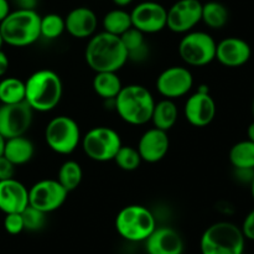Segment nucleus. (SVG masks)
I'll list each match as a JSON object with an SVG mask.
<instances>
[{"label": "nucleus", "mask_w": 254, "mask_h": 254, "mask_svg": "<svg viewBox=\"0 0 254 254\" xmlns=\"http://www.w3.org/2000/svg\"><path fill=\"white\" fill-rule=\"evenodd\" d=\"M84 57L94 72H118L128 62V54L121 37L106 31L89 37Z\"/></svg>", "instance_id": "nucleus-1"}, {"label": "nucleus", "mask_w": 254, "mask_h": 254, "mask_svg": "<svg viewBox=\"0 0 254 254\" xmlns=\"http://www.w3.org/2000/svg\"><path fill=\"white\" fill-rule=\"evenodd\" d=\"M64 84L52 69H39L25 81V102L34 112H50L61 102Z\"/></svg>", "instance_id": "nucleus-2"}, {"label": "nucleus", "mask_w": 254, "mask_h": 254, "mask_svg": "<svg viewBox=\"0 0 254 254\" xmlns=\"http://www.w3.org/2000/svg\"><path fill=\"white\" fill-rule=\"evenodd\" d=\"M155 99L146 87L141 84L123 86L114 98V108L122 121L130 126H143L150 122Z\"/></svg>", "instance_id": "nucleus-3"}, {"label": "nucleus", "mask_w": 254, "mask_h": 254, "mask_svg": "<svg viewBox=\"0 0 254 254\" xmlns=\"http://www.w3.org/2000/svg\"><path fill=\"white\" fill-rule=\"evenodd\" d=\"M41 16L36 10L15 9L0 22V34L4 44L14 47H26L41 37Z\"/></svg>", "instance_id": "nucleus-4"}, {"label": "nucleus", "mask_w": 254, "mask_h": 254, "mask_svg": "<svg viewBox=\"0 0 254 254\" xmlns=\"http://www.w3.org/2000/svg\"><path fill=\"white\" fill-rule=\"evenodd\" d=\"M246 238L237 225L221 221L208 226L200 240L201 254H243Z\"/></svg>", "instance_id": "nucleus-5"}, {"label": "nucleus", "mask_w": 254, "mask_h": 254, "mask_svg": "<svg viewBox=\"0 0 254 254\" xmlns=\"http://www.w3.org/2000/svg\"><path fill=\"white\" fill-rule=\"evenodd\" d=\"M155 228V216L145 206H126L116 217L117 232L129 242H144Z\"/></svg>", "instance_id": "nucleus-6"}, {"label": "nucleus", "mask_w": 254, "mask_h": 254, "mask_svg": "<svg viewBox=\"0 0 254 254\" xmlns=\"http://www.w3.org/2000/svg\"><path fill=\"white\" fill-rule=\"evenodd\" d=\"M81 130L78 123L67 116L55 117L45 129V140L52 151L61 155H68L81 143Z\"/></svg>", "instance_id": "nucleus-7"}, {"label": "nucleus", "mask_w": 254, "mask_h": 254, "mask_svg": "<svg viewBox=\"0 0 254 254\" xmlns=\"http://www.w3.org/2000/svg\"><path fill=\"white\" fill-rule=\"evenodd\" d=\"M82 149L89 159L98 163L113 160L121 149V135L109 127H96L87 131L81 139Z\"/></svg>", "instance_id": "nucleus-8"}, {"label": "nucleus", "mask_w": 254, "mask_h": 254, "mask_svg": "<svg viewBox=\"0 0 254 254\" xmlns=\"http://www.w3.org/2000/svg\"><path fill=\"white\" fill-rule=\"evenodd\" d=\"M217 42L207 32L189 31L180 40L179 55L189 66L202 67L216 60Z\"/></svg>", "instance_id": "nucleus-9"}, {"label": "nucleus", "mask_w": 254, "mask_h": 254, "mask_svg": "<svg viewBox=\"0 0 254 254\" xmlns=\"http://www.w3.org/2000/svg\"><path fill=\"white\" fill-rule=\"evenodd\" d=\"M67 195L68 192L57 179H45L29 189V205L45 213L54 212L64 205Z\"/></svg>", "instance_id": "nucleus-10"}, {"label": "nucleus", "mask_w": 254, "mask_h": 254, "mask_svg": "<svg viewBox=\"0 0 254 254\" xmlns=\"http://www.w3.org/2000/svg\"><path fill=\"white\" fill-rule=\"evenodd\" d=\"M34 111L26 102L0 106V134L5 139L25 135L31 127Z\"/></svg>", "instance_id": "nucleus-11"}, {"label": "nucleus", "mask_w": 254, "mask_h": 254, "mask_svg": "<svg viewBox=\"0 0 254 254\" xmlns=\"http://www.w3.org/2000/svg\"><path fill=\"white\" fill-rule=\"evenodd\" d=\"M193 86L191 71L183 66H171L164 69L156 79V89L168 99H178L186 96Z\"/></svg>", "instance_id": "nucleus-12"}, {"label": "nucleus", "mask_w": 254, "mask_h": 254, "mask_svg": "<svg viewBox=\"0 0 254 254\" xmlns=\"http://www.w3.org/2000/svg\"><path fill=\"white\" fill-rule=\"evenodd\" d=\"M133 27L143 34H156L166 27L168 10L155 0H145L130 11Z\"/></svg>", "instance_id": "nucleus-13"}, {"label": "nucleus", "mask_w": 254, "mask_h": 254, "mask_svg": "<svg viewBox=\"0 0 254 254\" xmlns=\"http://www.w3.org/2000/svg\"><path fill=\"white\" fill-rule=\"evenodd\" d=\"M202 2L200 0H178L168 9L166 27L176 34L191 31L201 21Z\"/></svg>", "instance_id": "nucleus-14"}, {"label": "nucleus", "mask_w": 254, "mask_h": 254, "mask_svg": "<svg viewBox=\"0 0 254 254\" xmlns=\"http://www.w3.org/2000/svg\"><path fill=\"white\" fill-rule=\"evenodd\" d=\"M184 113L189 123L197 128H203L212 123L216 117V103L207 86H201L196 93L189 97Z\"/></svg>", "instance_id": "nucleus-15"}, {"label": "nucleus", "mask_w": 254, "mask_h": 254, "mask_svg": "<svg viewBox=\"0 0 254 254\" xmlns=\"http://www.w3.org/2000/svg\"><path fill=\"white\" fill-rule=\"evenodd\" d=\"M170 148L168 131L158 128L148 129L138 141V150L141 160L149 164H155L163 160Z\"/></svg>", "instance_id": "nucleus-16"}, {"label": "nucleus", "mask_w": 254, "mask_h": 254, "mask_svg": "<svg viewBox=\"0 0 254 254\" xmlns=\"http://www.w3.org/2000/svg\"><path fill=\"white\" fill-rule=\"evenodd\" d=\"M146 254H183L185 250L180 233L171 227H158L144 241Z\"/></svg>", "instance_id": "nucleus-17"}, {"label": "nucleus", "mask_w": 254, "mask_h": 254, "mask_svg": "<svg viewBox=\"0 0 254 254\" xmlns=\"http://www.w3.org/2000/svg\"><path fill=\"white\" fill-rule=\"evenodd\" d=\"M252 57V49L241 37H226L216 46V60L226 67H241Z\"/></svg>", "instance_id": "nucleus-18"}, {"label": "nucleus", "mask_w": 254, "mask_h": 254, "mask_svg": "<svg viewBox=\"0 0 254 254\" xmlns=\"http://www.w3.org/2000/svg\"><path fill=\"white\" fill-rule=\"evenodd\" d=\"M29 206V190L16 179L0 181V211L6 213H21Z\"/></svg>", "instance_id": "nucleus-19"}, {"label": "nucleus", "mask_w": 254, "mask_h": 254, "mask_svg": "<svg viewBox=\"0 0 254 254\" xmlns=\"http://www.w3.org/2000/svg\"><path fill=\"white\" fill-rule=\"evenodd\" d=\"M64 26L71 36L76 39H89L96 34L98 17L89 7H74L64 17Z\"/></svg>", "instance_id": "nucleus-20"}, {"label": "nucleus", "mask_w": 254, "mask_h": 254, "mask_svg": "<svg viewBox=\"0 0 254 254\" xmlns=\"http://www.w3.org/2000/svg\"><path fill=\"white\" fill-rule=\"evenodd\" d=\"M34 144L25 135L5 139L4 153H2V155L7 160L11 161L15 166L24 165V164L29 163L34 158Z\"/></svg>", "instance_id": "nucleus-21"}, {"label": "nucleus", "mask_w": 254, "mask_h": 254, "mask_svg": "<svg viewBox=\"0 0 254 254\" xmlns=\"http://www.w3.org/2000/svg\"><path fill=\"white\" fill-rule=\"evenodd\" d=\"M144 35L145 34L135 27H130L128 31L119 36L128 54V61L130 60L133 62H143L148 59L149 47Z\"/></svg>", "instance_id": "nucleus-22"}, {"label": "nucleus", "mask_w": 254, "mask_h": 254, "mask_svg": "<svg viewBox=\"0 0 254 254\" xmlns=\"http://www.w3.org/2000/svg\"><path fill=\"white\" fill-rule=\"evenodd\" d=\"M178 117L179 111L175 102L173 99L164 98L158 103L155 102L150 122H153L155 128L168 131L175 126Z\"/></svg>", "instance_id": "nucleus-23"}, {"label": "nucleus", "mask_w": 254, "mask_h": 254, "mask_svg": "<svg viewBox=\"0 0 254 254\" xmlns=\"http://www.w3.org/2000/svg\"><path fill=\"white\" fill-rule=\"evenodd\" d=\"M92 87L101 98L114 101L123 88V84L117 72H96Z\"/></svg>", "instance_id": "nucleus-24"}, {"label": "nucleus", "mask_w": 254, "mask_h": 254, "mask_svg": "<svg viewBox=\"0 0 254 254\" xmlns=\"http://www.w3.org/2000/svg\"><path fill=\"white\" fill-rule=\"evenodd\" d=\"M102 25H103V31L116 35V36H122L124 32L133 27L130 12L124 10L123 7H117L107 12L104 15Z\"/></svg>", "instance_id": "nucleus-25"}, {"label": "nucleus", "mask_w": 254, "mask_h": 254, "mask_svg": "<svg viewBox=\"0 0 254 254\" xmlns=\"http://www.w3.org/2000/svg\"><path fill=\"white\" fill-rule=\"evenodd\" d=\"M230 12L228 9L220 1H207L202 4L201 21L205 22L210 29H222L228 22Z\"/></svg>", "instance_id": "nucleus-26"}, {"label": "nucleus", "mask_w": 254, "mask_h": 254, "mask_svg": "<svg viewBox=\"0 0 254 254\" xmlns=\"http://www.w3.org/2000/svg\"><path fill=\"white\" fill-rule=\"evenodd\" d=\"M228 158L235 169H254V143L248 139L238 141L231 148Z\"/></svg>", "instance_id": "nucleus-27"}, {"label": "nucleus", "mask_w": 254, "mask_h": 254, "mask_svg": "<svg viewBox=\"0 0 254 254\" xmlns=\"http://www.w3.org/2000/svg\"><path fill=\"white\" fill-rule=\"evenodd\" d=\"M25 101V82L16 77H5L0 81V103L14 104Z\"/></svg>", "instance_id": "nucleus-28"}, {"label": "nucleus", "mask_w": 254, "mask_h": 254, "mask_svg": "<svg viewBox=\"0 0 254 254\" xmlns=\"http://www.w3.org/2000/svg\"><path fill=\"white\" fill-rule=\"evenodd\" d=\"M83 178L81 165L74 160H67L61 165L57 175V181L64 186L67 192L76 190Z\"/></svg>", "instance_id": "nucleus-29"}, {"label": "nucleus", "mask_w": 254, "mask_h": 254, "mask_svg": "<svg viewBox=\"0 0 254 254\" xmlns=\"http://www.w3.org/2000/svg\"><path fill=\"white\" fill-rule=\"evenodd\" d=\"M64 31H66V26H64V17H62L61 15L51 12V14L41 16V20H40L41 37L55 40L61 36Z\"/></svg>", "instance_id": "nucleus-30"}, {"label": "nucleus", "mask_w": 254, "mask_h": 254, "mask_svg": "<svg viewBox=\"0 0 254 254\" xmlns=\"http://www.w3.org/2000/svg\"><path fill=\"white\" fill-rule=\"evenodd\" d=\"M113 160L116 161L117 166L124 171L136 170L143 161L136 148L129 145H122Z\"/></svg>", "instance_id": "nucleus-31"}, {"label": "nucleus", "mask_w": 254, "mask_h": 254, "mask_svg": "<svg viewBox=\"0 0 254 254\" xmlns=\"http://www.w3.org/2000/svg\"><path fill=\"white\" fill-rule=\"evenodd\" d=\"M46 215L47 213L42 212L32 206H27L21 212L25 230L30 231V232H36V231L41 230L46 223Z\"/></svg>", "instance_id": "nucleus-32"}, {"label": "nucleus", "mask_w": 254, "mask_h": 254, "mask_svg": "<svg viewBox=\"0 0 254 254\" xmlns=\"http://www.w3.org/2000/svg\"><path fill=\"white\" fill-rule=\"evenodd\" d=\"M4 228L9 235L16 236L25 231L21 213H6L4 218Z\"/></svg>", "instance_id": "nucleus-33"}, {"label": "nucleus", "mask_w": 254, "mask_h": 254, "mask_svg": "<svg viewBox=\"0 0 254 254\" xmlns=\"http://www.w3.org/2000/svg\"><path fill=\"white\" fill-rule=\"evenodd\" d=\"M15 165L7 160L4 155L0 156V181L14 178Z\"/></svg>", "instance_id": "nucleus-34"}, {"label": "nucleus", "mask_w": 254, "mask_h": 254, "mask_svg": "<svg viewBox=\"0 0 254 254\" xmlns=\"http://www.w3.org/2000/svg\"><path fill=\"white\" fill-rule=\"evenodd\" d=\"M241 230H242V233L243 236H245L246 240L254 241V210L251 211V212L246 216Z\"/></svg>", "instance_id": "nucleus-35"}, {"label": "nucleus", "mask_w": 254, "mask_h": 254, "mask_svg": "<svg viewBox=\"0 0 254 254\" xmlns=\"http://www.w3.org/2000/svg\"><path fill=\"white\" fill-rule=\"evenodd\" d=\"M16 6V9L24 10H36V6L39 5V0H12Z\"/></svg>", "instance_id": "nucleus-36"}, {"label": "nucleus", "mask_w": 254, "mask_h": 254, "mask_svg": "<svg viewBox=\"0 0 254 254\" xmlns=\"http://www.w3.org/2000/svg\"><path fill=\"white\" fill-rule=\"evenodd\" d=\"M9 59L2 50H0V77H4L9 69Z\"/></svg>", "instance_id": "nucleus-37"}, {"label": "nucleus", "mask_w": 254, "mask_h": 254, "mask_svg": "<svg viewBox=\"0 0 254 254\" xmlns=\"http://www.w3.org/2000/svg\"><path fill=\"white\" fill-rule=\"evenodd\" d=\"M11 11L10 10L9 0H0V22L7 16V14Z\"/></svg>", "instance_id": "nucleus-38"}, {"label": "nucleus", "mask_w": 254, "mask_h": 254, "mask_svg": "<svg viewBox=\"0 0 254 254\" xmlns=\"http://www.w3.org/2000/svg\"><path fill=\"white\" fill-rule=\"evenodd\" d=\"M247 138L248 140H251L252 143H254V122H252V123L248 126L247 128Z\"/></svg>", "instance_id": "nucleus-39"}, {"label": "nucleus", "mask_w": 254, "mask_h": 254, "mask_svg": "<svg viewBox=\"0 0 254 254\" xmlns=\"http://www.w3.org/2000/svg\"><path fill=\"white\" fill-rule=\"evenodd\" d=\"M112 1H113L117 6L126 7L128 6V5H130L131 2H133V0H112Z\"/></svg>", "instance_id": "nucleus-40"}, {"label": "nucleus", "mask_w": 254, "mask_h": 254, "mask_svg": "<svg viewBox=\"0 0 254 254\" xmlns=\"http://www.w3.org/2000/svg\"><path fill=\"white\" fill-rule=\"evenodd\" d=\"M4 145H5V138L0 134V156L4 153Z\"/></svg>", "instance_id": "nucleus-41"}, {"label": "nucleus", "mask_w": 254, "mask_h": 254, "mask_svg": "<svg viewBox=\"0 0 254 254\" xmlns=\"http://www.w3.org/2000/svg\"><path fill=\"white\" fill-rule=\"evenodd\" d=\"M251 192H252V197L254 201V179L252 180V183H251Z\"/></svg>", "instance_id": "nucleus-42"}, {"label": "nucleus", "mask_w": 254, "mask_h": 254, "mask_svg": "<svg viewBox=\"0 0 254 254\" xmlns=\"http://www.w3.org/2000/svg\"><path fill=\"white\" fill-rule=\"evenodd\" d=\"M2 45H4V41H2V37H1V34H0V50H1Z\"/></svg>", "instance_id": "nucleus-43"}, {"label": "nucleus", "mask_w": 254, "mask_h": 254, "mask_svg": "<svg viewBox=\"0 0 254 254\" xmlns=\"http://www.w3.org/2000/svg\"><path fill=\"white\" fill-rule=\"evenodd\" d=\"M252 112H253V116H254V99H253V103H252Z\"/></svg>", "instance_id": "nucleus-44"}, {"label": "nucleus", "mask_w": 254, "mask_h": 254, "mask_svg": "<svg viewBox=\"0 0 254 254\" xmlns=\"http://www.w3.org/2000/svg\"><path fill=\"white\" fill-rule=\"evenodd\" d=\"M243 254H245V253H243Z\"/></svg>", "instance_id": "nucleus-45"}]
</instances>
